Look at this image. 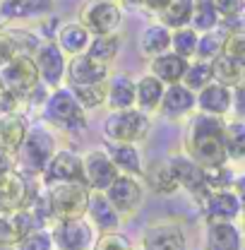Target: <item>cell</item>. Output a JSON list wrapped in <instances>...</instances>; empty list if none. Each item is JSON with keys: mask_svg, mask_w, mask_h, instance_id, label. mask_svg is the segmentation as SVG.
<instances>
[{"mask_svg": "<svg viewBox=\"0 0 245 250\" xmlns=\"http://www.w3.org/2000/svg\"><path fill=\"white\" fill-rule=\"evenodd\" d=\"M226 121L209 113H192L187 118L183 137V152L190 154L204 168H219L228 164L226 142H224Z\"/></svg>", "mask_w": 245, "mask_h": 250, "instance_id": "cell-1", "label": "cell"}, {"mask_svg": "<svg viewBox=\"0 0 245 250\" xmlns=\"http://www.w3.org/2000/svg\"><path fill=\"white\" fill-rule=\"evenodd\" d=\"M46 200L53 221L87 219L92 190L84 183H56V186H46Z\"/></svg>", "mask_w": 245, "mask_h": 250, "instance_id": "cell-2", "label": "cell"}, {"mask_svg": "<svg viewBox=\"0 0 245 250\" xmlns=\"http://www.w3.org/2000/svg\"><path fill=\"white\" fill-rule=\"evenodd\" d=\"M58 149L61 147H58L53 132L48 127H43V125H34V127H29V135L22 142V147L15 154V159L22 166V173H27V176H43L46 166L51 164V159L56 156Z\"/></svg>", "mask_w": 245, "mask_h": 250, "instance_id": "cell-3", "label": "cell"}, {"mask_svg": "<svg viewBox=\"0 0 245 250\" xmlns=\"http://www.w3.org/2000/svg\"><path fill=\"white\" fill-rule=\"evenodd\" d=\"M152 132V118L135 108L125 111H108L103 118V135L108 142H125V145H140Z\"/></svg>", "mask_w": 245, "mask_h": 250, "instance_id": "cell-4", "label": "cell"}, {"mask_svg": "<svg viewBox=\"0 0 245 250\" xmlns=\"http://www.w3.org/2000/svg\"><path fill=\"white\" fill-rule=\"evenodd\" d=\"M43 121L58 130H80L87 125V111L80 106L70 87H58L48 94L46 104L41 106Z\"/></svg>", "mask_w": 245, "mask_h": 250, "instance_id": "cell-5", "label": "cell"}, {"mask_svg": "<svg viewBox=\"0 0 245 250\" xmlns=\"http://www.w3.org/2000/svg\"><path fill=\"white\" fill-rule=\"evenodd\" d=\"M0 80L17 99L34 94L41 87V75H39L36 61H34V56H27V53H17L7 65H2Z\"/></svg>", "mask_w": 245, "mask_h": 250, "instance_id": "cell-6", "label": "cell"}, {"mask_svg": "<svg viewBox=\"0 0 245 250\" xmlns=\"http://www.w3.org/2000/svg\"><path fill=\"white\" fill-rule=\"evenodd\" d=\"M77 20L92 31V36L118 34L122 24V7L121 2H111V0H87Z\"/></svg>", "mask_w": 245, "mask_h": 250, "instance_id": "cell-7", "label": "cell"}, {"mask_svg": "<svg viewBox=\"0 0 245 250\" xmlns=\"http://www.w3.org/2000/svg\"><path fill=\"white\" fill-rule=\"evenodd\" d=\"M168 164H171V171L178 181L181 190H185L187 195L197 197L200 202L207 200V195L212 192L209 188V178H207V168L200 166L195 159L185 152H178V154L168 156Z\"/></svg>", "mask_w": 245, "mask_h": 250, "instance_id": "cell-8", "label": "cell"}, {"mask_svg": "<svg viewBox=\"0 0 245 250\" xmlns=\"http://www.w3.org/2000/svg\"><path fill=\"white\" fill-rule=\"evenodd\" d=\"M34 61H36V67H39L41 82L51 92L62 87V82L67 80V62H70V58L62 53V48L53 39L41 41V46L34 53Z\"/></svg>", "mask_w": 245, "mask_h": 250, "instance_id": "cell-9", "label": "cell"}, {"mask_svg": "<svg viewBox=\"0 0 245 250\" xmlns=\"http://www.w3.org/2000/svg\"><path fill=\"white\" fill-rule=\"evenodd\" d=\"M34 190L29 188L27 173L7 168L0 173V214H15L27 209L34 200Z\"/></svg>", "mask_w": 245, "mask_h": 250, "instance_id": "cell-10", "label": "cell"}, {"mask_svg": "<svg viewBox=\"0 0 245 250\" xmlns=\"http://www.w3.org/2000/svg\"><path fill=\"white\" fill-rule=\"evenodd\" d=\"M51 236L58 250H92L96 243V229L89 219H72V221H53Z\"/></svg>", "mask_w": 245, "mask_h": 250, "instance_id": "cell-11", "label": "cell"}, {"mask_svg": "<svg viewBox=\"0 0 245 250\" xmlns=\"http://www.w3.org/2000/svg\"><path fill=\"white\" fill-rule=\"evenodd\" d=\"M82 171H84V183L92 192H106L111 183L121 176L118 166L113 164L111 154L103 149H89L82 154Z\"/></svg>", "mask_w": 245, "mask_h": 250, "instance_id": "cell-12", "label": "cell"}, {"mask_svg": "<svg viewBox=\"0 0 245 250\" xmlns=\"http://www.w3.org/2000/svg\"><path fill=\"white\" fill-rule=\"evenodd\" d=\"M144 192H147V188L142 183V178L121 173V176L111 183V188L106 190V197H108L111 205L118 209V214L125 219V217L137 214V209H140L142 202H144Z\"/></svg>", "mask_w": 245, "mask_h": 250, "instance_id": "cell-13", "label": "cell"}, {"mask_svg": "<svg viewBox=\"0 0 245 250\" xmlns=\"http://www.w3.org/2000/svg\"><path fill=\"white\" fill-rule=\"evenodd\" d=\"M142 250H187V236L181 221H156L142 233Z\"/></svg>", "mask_w": 245, "mask_h": 250, "instance_id": "cell-14", "label": "cell"}, {"mask_svg": "<svg viewBox=\"0 0 245 250\" xmlns=\"http://www.w3.org/2000/svg\"><path fill=\"white\" fill-rule=\"evenodd\" d=\"M43 183L56 186V183H84V171H82V156L75 154L72 149H58L51 164L43 171ZM87 186V183H84Z\"/></svg>", "mask_w": 245, "mask_h": 250, "instance_id": "cell-15", "label": "cell"}, {"mask_svg": "<svg viewBox=\"0 0 245 250\" xmlns=\"http://www.w3.org/2000/svg\"><path fill=\"white\" fill-rule=\"evenodd\" d=\"M207 224L209 221H231L236 224V219L243 214V205L241 197L233 188H221V190H212L207 195V200L202 202Z\"/></svg>", "mask_w": 245, "mask_h": 250, "instance_id": "cell-16", "label": "cell"}, {"mask_svg": "<svg viewBox=\"0 0 245 250\" xmlns=\"http://www.w3.org/2000/svg\"><path fill=\"white\" fill-rule=\"evenodd\" d=\"M108 77H111V67L94 61L92 56H87V53L75 56L67 62V87L101 84V82H108Z\"/></svg>", "mask_w": 245, "mask_h": 250, "instance_id": "cell-17", "label": "cell"}, {"mask_svg": "<svg viewBox=\"0 0 245 250\" xmlns=\"http://www.w3.org/2000/svg\"><path fill=\"white\" fill-rule=\"evenodd\" d=\"M192 113H197V94L187 89L183 82L166 87L163 101L159 106V116L166 121H183L190 118Z\"/></svg>", "mask_w": 245, "mask_h": 250, "instance_id": "cell-18", "label": "cell"}, {"mask_svg": "<svg viewBox=\"0 0 245 250\" xmlns=\"http://www.w3.org/2000/svg\"><path fill=\"white\" fill-rule=\"evenodd\" d=\"M56 7V0H0L2 22H29L46 20Z\"/></svg>", "mask_w": 245, "mask_h": 250, "instance_id": "cell-19", "label": "cell"}, {"mask_svg": "<svg viewBox=\"0 0 245 250\" xmlns=\"http://www.w3.org/2000/svg\"><path fill=\"white\" fill-rule=\"evenodd\" d=\"M108 111H125L137 106V80L127 72H111L108 77Z\"/></svg>", "mask_w": 245, "mask_h": 250, "instance_id": "cell-20", "label": "cell"}, {"mask_svg": "<svg viewBox=\"0 0 245 250\" xmlns=\"http://www.w3.org/2000/svg\"><path fill=\"white\" fill-rule=\"evenodd\" d=\"M53 41L61 46L62 53L67 58H75V56L87 53V48L92 43V31L87 29L80 20H72V22L58 24V31H56V39Z\"/></svg>", "mask_w": 245, "mask_h": 250, "instance_id": "cell-21", "label": "cell"}, {"mask_svg": "<svg viewBox=\"0 0 245 250\" xmlns=\"http://www.w3.org/2000/svg\"><path fill=\"white\" fill-rule=\"evenodd\" d=\"M197 111L200 113H209V116H219L226 118L233 111V89L224 87L219 82L207 84L202 92H197Z\"/></svg>", "mask_w": 245, "mask_h": 250, "instance_id": "cell-22", "label": "cell"}, {"mask_svg": "<svg viewBox=\"0 0 245 250\" xmlns=\"http://www.w3.org/2000/svg\"><path fill=\"white\" fill-rule=\"evenodd\" d=\"M243 231L231 221H209L204 229V250H243Z\"/></svg>", "mask_w": 245, "mask_h": 250, "instance_id": "cell-23", "label": "cell"}, {"mask_svg": "<svg viewBox=\"0 0 245 250\" xmlns=\"http://www.w3.org/2000/svg\"><path fill=\"white\" fill-rule=\"evenodd\" d=\"M29 127L31 125L17 111L0 116V152H5L7 156L17 154L20 147H22V142L29 135Z\"/></svg>", "mask_w": 245, "mask_h": 250, "instance_id": "cell-24", "label": "cell"}, {"mask_svg": "<svg viewBox=\"0 0 245 250\" xmlns=\"http://www.w3.org/2000/svg\"><path fill=\"white\" fill-rule=\"evenodd\" d=\"M142 183H144V188H147L149 192L159 195V197H171V195H176V192L181 190L176 176H173V171H171L168 159H166V161H154L149 166H144Z\"/></svg>", "mask_w": 245, "mask_h": 250, "instance_id": "cell-25", "label": "cell"}, {"mask_svg": "<svg viewBox=\"0 0 245 250\" xmlns=\"http://www.w3.org/2000/svg\"><path fill=\"white\" fill-rule=\"evenodd\" d=\"M187 65H190L187 58L178 56V53H173V51H168V53H161V56L152 58L147 72L154 75L156 80H161L166 87H171V84H181V82L185 80Z\"/></svg>", "mask_w": 245, "mask_h": 250, "instance_id": "cell-26", "label": "cell"}, {"mask_svg": "<svg viewBox=\"0 0 245 250\" xmlns=\"http://www.w3.org/2000/svg\"><path fill=\"white\" fill-rule=\"evenodd\" d=\"M87 219H89V224L99 233H113V231H118V226H121V221H122L118 209L106 197V192H92V202H89Z\"/></svg>", "mask_w": 245, "mask_h": 250, "instance_id": "cell-27", "label": "cell"}, {"mask_svg": "<svg viewBox=\"0 0 245 250\" xmlns=\"http://www.w3.org/2000/svg\"><path fill=\"white\" fill-rule=\"evenodd\" d=\"M171 36H173V31L168 29L166 24H161L159 20L147 24L142 29V34H140V39H137L142 58L152 61V58L161 56V53H168L171 51Z\"/></svg>", "mask_w": 245, "mask_h": 250, "instance_id": "cell-28", "label": "cell"}, {"mask_svg": "<svg viewBox=\"0 0 245 250\" xmlns=\"http://www.w3.org/2000/svg\"><path fill=\"white\" fill-rule=\"evenodd\" d=\"M106 152L111 154L113 164L118 166V171L125 176H137L142 178L144 173V161H142V152L140 145H125V142H108Z\"/></svg>", "mask_w": 245, "mask_h": 250, "instance_id": "cell-29", "label": "cell"}, {"mask_svg": "<svg viewBox=\"0 0 245 250\" xmlns=\"http://www.w3.org/2000/svg\"><path fill=\"white\" fill-rule=\"evenodd\" d=\"M163 94H166V84L161 80H156L154 75L144 72L142 77H137V108L144 111L147 116L159 113Z\"/></svg>", "mask_w": 245, "mask_h": 250, "instance_id": "cell-30", "label": "cell"}, {"mask_svg": "<svg viewBox=\"0 0 245 250\" xmlns=\"http://www.w3.org/2000/svg\"><path fill=\"white\" fill-rule=\"evenodd\" d=\"M212 67H214V82L224 84V87L236 89L238 84L245 82V65L238 61H233V58L226 56V53L219 56V58L212 62Z\"/></svg>", "mask_w": 245, "mask_h": 250, "instance_id": "cell-31", "label": "cell"}, {"mask_svg": "<svg viewBox=\"0 0 245 250\" xmlns=\"http://www.w3.org/2000/svg\"><path fill=\"white\" fill-rule=\"evenodd\" d=\"M190 27L197 34H207V31L221 27V15L216 10V0H195Z\"/></svg>", "mask_w": 245, "mask_h": 250, "instance_id": "cell-32", "label": "cell"}, {"mask_svg": "<svg viewBox=\"0 0 245 250\" xmlns=\"http://www.w3.org/2000/svg\"><path fill=\"white\" fill-rule=\"evenodd\" d=\"M192 10H195V0H173L156 20L166 24L171 31L183 29V27H190L192 22Z\"/></svg>", "mask_w": 245, "mask_h": 250, "instance_id": "cell-33", "label": "cell"}, {"mask_svg": "<svg viewBox=\"0 0 245 250\" xmlns=\"http://www.w3.org/2000/svg\"><path fill=\"white\" fill-rule=\"evenodd\" d=\"M121 53V36L118 34H106V36H92V43L87 48V56L103 65H113V61Z\"/></svg>", "mask_w": 245, "mask_h": 250, "instance_id": "cell-34", "label": "cell"}, {"mask_svg": "<svg viewBox=\"0 0 245 250\" xmlns=\"http://www.w3.org/2000/svg\"><path fill=\"white\" fill-rule=\"evenodd\" d=\"M226 39H228V31L224 27L207 31V34H200V43H197V56L195 58L214 62L226 51Z\"/></svg>", "mask_w": 245, "mask_h": 250, "instance_id": "cell-35", "label": "cell"}, {"mask_svg": "<svg viewBox=\"0 0 245 250\" xmlns=\"http://www.w3.org/2000/svg\"><path fill=\"white\" fill-rule=\"evenodd\" d=\"M224 142H226L228 161H245V121L243 118L226 121Z\"/></svg>", "mask_w": 245, "mask_h": 250, "instance_id": "cell-36", "label": "cell"}, {"mask_svg": "<svg viewBox=\"0 0 245 250\" xmlns=\"http://www.w3.org/2000/svg\"><path fill=\"white\" fill-rule=\"evenodd\" d=\"M214 82V67L209 61H200V58H192L190 65H187V72H185L183 84L192 92H202L207 84Z\"/></svg>", "mask_w": 245, "mask_h": 250, "instance_id": "cell-37", "label": "cell"}, {"mask_svg": "<svg viewBox=\"0 0 245 250\" xmlns=\"http://www.w3.org/2000/svg\"><path fill=\"white\" fill-rule=\"evenodd\" d=\"M75 99L80 101V106L89 113L96 111L101 106H106V99H108V82H101V84H89V87H70Z\"/></svg>", "mask_w": 245, "mask_h": 250, "instance_id": "cell-38", "label": "cell"}, {"mask_svg": "<svg viewBox=\"0 0 245 250\" xmlns=\"http://www.w3.org/2000/svg\"><path fill=\"white\" fill-rule=\"evenodd\" d=\"M197 43H200V34L192 29V27H183V29H176L171 36V51L183 56L187 61H192L197 56Z\"/></svg>", "mask_w": 245, "mask_h": 250, "instance_id": "cell-39", "label": "cell"}, {"mask_svg": "<svg viewBox=\"0 0 245 250\" xmlns=\"http://www.w3.org/2000/svg\"><path fill=\"white\" fill-rule=\"evenodd\" d=\"M12 250H56L53 243V236H51V229L41 226V229H34L31 233H27Z\"/></svg>", "mask_w": 245, "mask_h": 250, "instance_id": "cell-40", "label": "cell"}, {"mask_svg": "<svg viewBox=\"0 0 245 250\" xmlns=\"http://www.w3.org/2000/svg\"><path fill=\"white\" fill-rule=\"evenodd\" d=\"M92 250H135V248L121 231H113V233H101Z\"/></svg>", "mask_w": 245, "mask_h": 250, "instance_id": "cell-41", "label": "cell"}, {"mask_svg": "<svg viewBox=\"0 0 245 250\" xmlns=\"http://www.w3.org/2000/svg\"><path fill=\"white\" fill-rule=\"evenodd\" d=\"M17 53H20V48H17V41H15L12 31L0 27V67L7 65Z\"/></svg>", "mask_w": 245, "mask_h": 250, "instance_id": "cell-42", "label": "cell"}, {"mask_svg": "<svg viewBox=\"0 0 245 250\" xmlns=\"http://www.w3.org/2000/svg\"><path fill=\"white\" fill-rule=\"evenodd\" d=\"M226 56H231L233 61L245 65V29L243 31H231L226 39Z\"/></svg>", "mask_w": 245, "mask_h": 250, "instance_id": "cell-43", "label": "cell"}, {"mask_svg": "<svg viewBox=\"0 0 245 250\" xmlns=\"http://www.w3.org/2000/svg\"><path fill=\"white\" fill-rule=\"evenodd\" d=\"M216 10H219L221 20L241 17L245 15V0H216Z\"/></svg>", "mask_w": 245, "mask_h": 250, "instance_id": "cell-44", "label": "cell"}, {"mask_svg": "<svg viewBox=\"0 0 245 250\" xmlns=\"http://www.w3.org/2000/svg\"><path fill=\"white\" fill-rule=\"evenodd\" d=\"M17 101H20V99L10 92V89L5 87V82L0 80V116H5V113H15Z\"/></svg>", "mask_w": 245, "mask_h": 250, "instance_id": "cell-45", "label": "cell"}, {"mask_svg": "<svg viewBox=\"0 0 245 250\" xmlns=\"http://www.w3.org/2000/svg\"><path fill=\"white\" fill-rule=\"evenodd\" d=\"M233 113H236V118L245 121V82L233 89Z\"/></svg>", "mask_w": 245, "mask_h": 250, "instance_id": "cell-46", "label": "cell"}, {"mask_svg": "<svg viewBox=\"0 0 245 250\" xmlns=\"http://www.w3.org/2000/svg\"><path fill=\"white\" fill-rule=\"evenodd\" d=\"M171 2H173V0H144V10L159 17V15H161V12H163L168 5H171Z\"/></svg>", "mask_w": 245, "mask_h": 250, "instance_id": "cell-47", "label": "cell"}, {"mask_svg": "<svg viewBox=\"0 0 245 250\" xmlns=\"http://www.w3.org/2000/svg\"><path fill=\"white\" fill-rule=\"evenodd\" d=\"M233 190L238 192V197H241V205H243V214H245V173H241L238 178H236V183H233Z\"/></svg>", "mask_w": 245, "mask_h": 250, "instance_id": "cell-48", "label": "cell"}, {"mask_svg": "<svg viewBox=\"0 0 245 250\" xmlns=\"http://www.w3.org/2000/svg\"><path fill=\"white\" fill-rule=\"evenodd\" d=\"M121 7H132V10H144V0H121Z\"/></svg>", "mask_w": 245, "mask_h": 250, "instance_id": "cell-49", "label": "cell"}, {"mask_svg": "<svg viewBox=\"0 0 245 250\" xmlns=\"http://www.w3.org/2000/svg\"><path fill=\"white\" fill-rule=\"evenodd\" d=\"M0 250H7V248H5V246H0Z\"/></svg>", "mask_w": 245, "mask_h": 250, "instance_id": "cell-50", "label": "cell"}, {"mask_svg": "<svg viewBox=\"0 0 245 250\" xmlns=\"http://www.w3.org/2000/svg\"><path fill=\"white\" fill-rule=\"evenodd\" d=\"M111 2H121V0H111Z\"/></svg>", "mask_w": 245, "mask_h": 250, "instance_id": "cell-51", "label": "cell"}, {"mask_svg": "<svg viewBox=\"0 0 245 250\" xmlns=\"http://www.w3.org/2000/svg\"><path fill=\"white\" fill-rule=\"evenodd\" d=\"M243 236H245V224H243Z\"/></svg>", "mask_w": 245, "mask_h": 250, "instance_id": "cell-52", "label": "cell"}, {"mask_svg": "<svg viewBox=\"0 0 245 250\" xmlns=\"http://www.w3.org/2000/svg\"><path fill=\"white\" fill-rule=\"evenodd\" d=\"M0 27H2V22H0Z\"/></svg>", "mask_w": 245, "mask_h": 250, "instance_id": "cell-53", "label": "cell"}, {"mask_svg": "<svg viewBox=\"0 0 245 250\" xmlns=\"http://www.w3.org/2000/svg\"><path fill=\"white\" fill-rule=\"evenodd\" d=\"M56 250H58V248H56Z\"/></svg>", "mask_w": 245, "mask_h": 250, "instance_id": "cell-54", "label": "cell"}, {"mask_svg": "<svg viewBox=\"0 0 245 250\" xmlns=\"http://www.w3.org/2000/svg\"><path fill=\"white\" fill-rule=\"evenodd\" d=\"M243 164H245V161H243Z\"/></svg>", "mask_w": 245, "mask_h": 250, "instance_id": "cell-55", "label": "cell"}]
</instances>
